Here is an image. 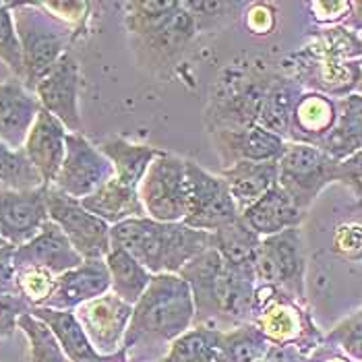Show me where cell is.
<instances>
[{
    "label": "cell",
    "instance_id": "1f68e13d",
    "mask_svg": "<svg viewBox=\"0 0 362 362\" xmlns=\"http://www.w3.org/2000/svg\"><path fill=\"white\" fill-rule=\"evenodd\" d=\"M197 23V31H218L234 21L249 2H226V0H197L185 2Z\"/></svg>",
    "mask_w": 362,
    "mask_h": 362
},
{
    "label": "cell",
    "instance_id": "5b68a950",
    "mask_svg": "<svg viewBox=\"0 0 362 362\" xmlns=\"http://www.w3.org/2000/svg\"><path fill=\"white\" fill-rule=\"evenodd\" d=\"M13 19L23 52L25 77L23 85L29 91H35L37 83L54 69V64L66 54V46L71 44L75 28L56 19L48 11L33 4H13Z\"/></svg>",
    "mask_w": 362,
    "mask_h": 362
},
{
    "label": "cell",
    "instance_id": "52a82bcc",
    "mask_svg": "<svg viewBox=\"0 0 362 362\" xmlns=\"http://www.w3.org/2000/svg\"><path fill=\"white\" fill-rule=\"evenodd\" d=\"M339 162L308 143H288L278 162V187L307 211L317 195L337 180Z\"/></svg>",
    "mask_w": 362,
    "mask_h": 362
},
{
    "label": "cell",
    "instance_id": "8fae6325",
    "mask_svg": "<svg viewBox=\"0 0 362 362\" xmlns=\"http://www.w3.org/2000/svg\"><path fill=\"white\" fill-rule=\"evenodd\" d=\"M116 178L112 162L81 133L66 135V156L56 180L50 185L75 199L93 195L100 187Z\"/></svg>",
    "mask_w": 362,
    "mask_h": 362
},
{
    "label": "cell",
    "instance_id": "7bdbcfd3",
    "mask_svg": "<svg viewBox=\"0 0 362 362\" xmlns=\"http://www.w3.org/2000/svg\"><path fill=\"white\" fill-rule=\"evenodd\" d=\"M337 335L341 337L344 348L362 361V313L358 317H354L352 321H348L346 325L339 327Z\"/></svg>",
    "mask_w": 362,
    "mask_h": 362
},
{
    "label": "cell",
    "instance_id": "ac0fdd59",
    "mask_svg": "<svg viewBox=\"0 0 362 362\" xmlns=\"http://www.w3.org/2000/svg\"><path fill=\"white\" fill-rule=\"evenodd\" d=\"M66 127L44 108L40 110L31 131H29L23 151L44 180V187H50L56 180L60 166L66 156Z\"/></svg>",
    "mask_w": 362,
    "mask_h": 362
},
{
    "label": "cell",
    "instance_id": "277c9868",
    "mask_svg": "<svg viewBox=\"0 0 362 362\" xmlns=\"http://www.w3.org/2000/svg\"><path fill=\"white\" fill-rule=\"evenodd\" d=\"M195 315L191 286L178 274L153 276L133 308V317L124 335V346L141 341H170L185 334Z\"/></svg>",
    "mask_w": 362,
    "mask_h": 362
},
{
    "label": "cell",
    "instance_id": "ba28073f",
    "mask_svg": "<svg viewBox=\"0 0 362 362\" xmlns=\"http://www.w3.org/2000/svg\"><path fill=\"white\" fill-rule=\"evenodd\" d=\"M189 205L182 222L195 230L216 232L243 218L236 201L220 174H211L193 160H187Z\"/></svg>",
    "mask_w": 362,
    "mask_h": 362
},
{
    "label": "cell",
    "instance_id": "8992f818",
    "mask_svg": "<svg viewBox=\"0 0 362 362\" xmlns=\"http://www.w3.org/2000/svg\"><path fill=\"white\" fill-rule=\"evenodd\" d=\"M147 218L156 222H182L189 205L187 158L160 151L137 187Z\"/></svg>",
    "mask_w": 362,
    "mask_h": 362
},
{
    "label": "cell",
    "instance_id": "74e56055",
    "mask_svg": "<svg viewBox=\"0 0 362 362\" xmlns=\"http://www.w3.org/2000/svg\"><path fill=\"white\" fill-rule=\"evenodd\" d=\"M40 6L44 11H48L50 15H54L56 19L64 21L71 28H79L81 21L87 17L89 4L87 2H40Z\"/></svg>",
    "mask_w": 362,
    "mask_h": 362
},
{
    "label": "cell",
    "instance_id": "f546056e",
    "mask_svg": "<svg viewBox=\"0 0 362 362\" xmlns=\"http://www.w3.org/2000/svg\"><path fill=\"white\" fill-rule=\"evenodd\" d=\"M0 187L13 191H33L44 187L42 176L31 166L23 149H13L0 141Z\"/></svg>",
    "mask_w": 362,
    "mask_h": 362
},
{
    "label": "cell",
    "instance_id": "ffe728a7",
    "mask_svg": "<svg viewBox=\"0 0 362 362\" xmlns=\"http://www.w3.org/2000/svg\"><path fill=\"white\" fill-rule=\"evenodd\" d=\"M305 214L307 211L298 209L296 203L284 193V189L276 185L243 211V220L257 236L267 238L284 230L298 228L305 220Z\"/></svg>",
    "mask_w": 362,
    "mask_h": 362
},
{
    "label": "cell",
    "instance_id": "7c38bea8",
    "mask_svg": "<svg viewBox=\"0 0 362 362\" xmlns=\"http://www.w3.org/2000/svg\"><path fill=\"white\" fill-rule=\"evenodd\" d=\"M33 93L40 100V106L56 116L69 133L83 131L79 114V62L71 52L56 62L54 69L37 83Z\"/></svg>",
    "mask_w": 362,
    "mask_h": 362
},
{
    "label": "cell",
    "instance_id": "7a4b0ae2",
    "mask_svg": "<svg viewBox=\"0 0 362 362\" xmlns=\"http://www.w3.org/2000/svg\"><path fill=\"white\" fill-rule=\"evenodd\" d=\"M112 249L135 257L153 276L180 274L193 259L211 249V232L195 230L185 222H156L137 218L110 228Z\"/></svg>",
    "mask_w": 362,
    "mask_h": 362
},
{
    "label": "cell",
    "instance_id": "9a60e30c",
    "mask_svg": "<svg viewBox=\"0 0 362 362\" xmlns=\"http://www.w3.org/2000/svg\"><path fill=\"white\" fill-rule=\"evenodd\" d=\"M133 308H135L133 305L124 303L114 292H108L95 300L81 305L75 315L89 337L91 346L102 356H108L118 350L122 335H127Z\"/></svg>",
    "mask_w": 362,
    "mask_h": 362
},
{
    "label": "cell",
    "instance_id": "6da1fadb",
    "mask_svg": "<svg viewBox=\"0 0 362 362\" xmlns=\"http://www.w3.org/2000/svg\"><path fill=\"white\" fill-rule=\"evenodd\" d=\"M124 28L139 66L156 77L170 75L195 40L197 23L185 2H124Z\"/></svg>",
    "mask_w": 362,
    "mask_h": 362
},
{
    "label": "cell",
    "instance_id": "ee69618b",
    "mask_svg": "<svg viewBox=\"0 0 362 362\" xmlns=\"http://www.w3.org/2000/svg\"><path fill=\"white\" fill-rule=\"evenodd\" d=\"M344 28L350 29V31H352V33H356V35H362V0L352 2L350 15L346 17Z\"/></svg>",
    "mask_w": 362,
    "mask_h": 362
},
{
    "label": "cell",
    "instance_id": "836d02e7",
    "mask_svg": "<svg viewBox=\"0 0 362 362\" xmlns=\"http://www.w3.org/2000/svg\"><path fill=\"white\" fill-rule=\"evenodd\" d=\"M0 60L23 83V77H25L23 52H21V42L15 28L11 2H0Z\"/></svg>",
    "mask_w": 362,
    "mask_h": 362
},
{
    "label": "cell",
    "instance_id": "e575fe53",
    "mask_svg": "<svg viewBox=\"0 0 362 362\" xmlns=\"http://www.w3.org/2000/svg\"><path fill=\"white\" fill-rule=\"evenodd\" d=\"M54 276H50L46 272L29 269V272H19L17 284H19L21 296L31 307H42L54 290Z\"/></svg>",
    "mask_w": 362,
    "mask_h": 362
},
{
    "label": "cell",
    "instance_id": "44dd1931",
    "mask_svg": "<svg viewBox=\"0 0 362 362\" xmlns=\"http://www.w3.org/2000/svg\"><path fill=\"white\" fill-rule=\"evenodd\" d=\"M337 120V100L325 93H305L294 110L288 143H308L319 147Z\"/></svg>",
    "mask_w": 362,
    "mask_h": 362
},
{
    "label": "cell",
    "instance_id": "d590c367",
    "mask_svg": "<svg viewBox=\"0 0 362 362\" xmlns=\"http://www.w3.org/2000/svg\"><path fill=\"white\" fill-rule=\"evenodd\" d=\"M29 310L31 305L21 294H0V337L13 334L19 319Z\"/></svg>",
    "mask_w": 362,
    "mask_h": 362
},
{
    "label": "cell",
    "instance_id": "4316f807",
    "mask_svg": "<svg viewBox=\"0 0 362 362\" xmlns=\"http://www.w3.org/2000/svg\"><path fill=\"white\" fill-rule=\"evenodd\" d=\"M303 98V85L292 79H272L269 89L265 93L259 124L269 133L278 135L284 141H290L292 118L298 100Z\"/></svg>",
    "mask_w": 362,
    "mask_h": 362
},
{
    "label": "cell",
    "instance_id": "b9f144b4",
    "mask_svg": "<svg viewBox=\"0 0 362 362\" xmlns=\"http://www.w3.org/2000/svg\"><path fill=\"white\" fill-rule=\"evenodd\" d=\"M308 6L319 23H335L339 19L346 21V17L350 15L352 2H310Z\"/></svg>",
    "mask_w": 362,
    "mask_h": 362
},
{
    "label": "cell",
    "instance_id": "2e32d148",
    "mask_svg": "<svg viewBox=\"0 0 362 362\" xmlns=\"http://www.w3.org/2000/svg\"><path fill=\"white\" fill-rule=\"evenodd\" d=\"M209 135L222 162V170L238 162H279L288 145V141L269 133L261 124L234 131H214Z\"/></svg>",
    "mask_w": 362,
    "mask_h": 362
},
{
    "label": "cell",
    "instance_id": "d6a6232c",
    "mask_svg": "<svg viewBox=\"0 0 362 362\" xmlns=\"http://www.w3.org/2000/svg\"><path fill=\"white\" fill-rule=\"evenodd\" d=\"M279 296L281 294H278L259 313V325H261V332L265 337L284 341L300 332V319H298V313L288 303H284Z\"/></svg>",
    "mask_w": 362,
    "mask_h": 362
},
{
    "label": "cell",
    "instance_id": "5bb4252c",
    "mask_svg": "<svg viewBox=\"0 0 362 362\" xmlns=\"http://www.w3.org/2000/svg\"><path fill=\"white\" fill-rule=\"evenodd\" d=\"M48 220L46 187L33 191L0 187V234L8 245L23 247L40 234Z\"/></svg>",
    "mask_w": 362,
    "mask_h": 362
},
{
    "label": "cell",
    "instance_id": "c3c4849f",
    "mask_svg": "<svg viewBox=\"0 0 362 362\" xmlns=\"http://www.w3.org/2000/svg\"><path fill=\"white\" fill-rule=\"evenodd\" d=\"M361 37H362V35H361ZM361 64H362V60H361Z\"/></svg>",
    "mask_w": 362,
    "mask_h": 362
},
{
    "label": "cell",
    "instance_id": "7402d4cb",
    "mask_svg": "<svg viewBox=\"0 0 362 362\" xmlns=\"http://www.w3.org/2000/svg\"><path fill=\"white\" fill-rule=\"evenodd\" d=\"M240 214L278 185V162H238L220 172Z\"/></svg>",
    "mask_w": 362,
    "mask_h": 362
},
{
    "label": "cell",
    "instance_id": "f1b7e54d",
    "mask_svg": "<svg viewBox=\"0 0 362 362\" xmlns=\"http://www.w3.org/2000/svg\"><path fill=\"white\" fill-rule=\"evenodd\" d=\"M259 245H261V236H257L243 218L238 222L228 223L220 230L211 232V247L230 265L255 267Z\"/></svg>",
    "mask_w": 362,
    "mask_h": 362
},
{
    "label": "cell",
    "instance_id": "ab89813d",
    "mask_svg": "<svg viewBox=\"0 0 362 362\" xmlns=\"http://www.w3.org/2000/svg\"><path fill=\"white\" fill-rule=\"evenodd\" d=\"M337 180L344 182L348 189H352L362 199V151L350 156L344 162H339Z\"/></svg>",
    "mask_w": 362,
    "mask_h": 362
},
{
    "label": "cell",
    "instance_id": "8d00e7d4",
    "mask_svg": "<svg viewBox=\"0 0 362 362\" xmlns=\"http://www.w3.org/2000/svg\"><path fill=\"white\" fill-rule=\"evenodd\" d=\"M334 251L350 261H362V226L344 223L334 236Z\"/></svg>",
    "mask_w": 362,
    "mask_h": 362
},
{
    "label": "cell",
    "instance_id": "cb8c5ba5",
    "mask_svg": "<svg viewBox=\"0 0 362 362\" xmlns=\"http://www.w3.org/2000/svg\"><path fill=\"white\" fill-rule=\"evenodd\" d=\"M29 313L33 317H37L40 321H44L52 329V334L60 341L62 350L66 352L71 362H110L108 356H102L91 346V341L83 332V327H81L75 313L54 310V308L46 307H31Z\"/></svg>",
    "mask_w": 362,
    "mask_h": 362
},
{
    "label": "cell",
    "instance_id": "484cf974",
    "mask_svg": "<svg viewBox=\"0 0 362 362\" xmlns=\"http://www.w3.org/2000/svg\"><path fill=\"white\" fill-rule=\"evenodd\" d=\"M100 151L112 162L116 180H120L127 187L137 189L149 164L158 158L162 149L145 145V143H133L124 137L114 135L100 143Z\"/></svg>",
    "mask_w": 362,
    "mask_h": 362
},
{
    "label": "cell",
    "instance_id": "60d3db41",
    "mask_svg": "<svg viewBox=\"0 0 362 362\" xmlns=\"http://www.w3.org/2000/svg\"><path fill=\"white\" fill-rule=\"evenodd\" d=\"M17 247H8L0 251V294H21L17 284V269L13 265V252Z\"/></svg>",
    "mask_w": 362,
    "mask_h": 362
},
{
    "label": "cell",
    "instance_id": "4fadbf2b",
    "mask_svg": "<svg viewBox=\"0 0 362 362\" xmlns=\"http://www.w3.org/2000/svg\"><path fill=\"white\" fill-rule=\"evenodd\" d=\"M83 261V257L75 251L71 240L52 220L44 223V228L35 238H31L23 247H17L13 252V265L17 274L35 269L58 278L79 267Z\"/></svg>",
    "mask_w": 362,
    "mask_h": 362
},
{
    "label": "cell",
    "instance_id": "83f0119b",
    "mask_svg": "<svg viewBox=\"0 0 362 362\" xmlns=\"http://www.w3.org/2000/svg\"><path fill=\"white\" fill-rule=\"evenodd\" d=\"M108 265L112 279V292L129 305H137L147 286L151 284L153 274L147 272L135 257L122 249H112L104 259Z\"/></svg>",
    "mask_w": 362,
    "mask_h": 362
},
{
    "label": "cell",
    "instance_id": "603a6c76",
    "mask_svg": "<svg viewBox=\"0 0 362 362\" xmlns=\"http://www.w3.org/2000/svg\"><path fill=\"white\" fill-rule=\"evenodd\" d=\"M81 205L110 226L127 222V220L147 218L145 207L141 203L139 191L122 185L116 178H112L104 187H100L93 195L81 199Z\"/></svg>",
    "mask_w": 362,
    "mask_h": 362
},
{
    "label": "cell",
    "instance_id": "3957f363",
    "mask_svg": "<svg viewBox=\"0 0 362 362\" xmlns=\"http://www.w3.org/2000/svg\"><path fill=\"white\" fill-rule=\"evenodd\" d=\"M178 276L189 281L199 315L243 321L255 310V267L230 265L214 247L193 259Z\"/></svg>",
    "mask_w": 362,
    "mask_h": 362
},
{
    "label": "cell",
    "instance_id": "bcb514c9",
    "mask_svg": "<svg viewBox=\"0 0 362 362\" xmlns=\"http://www.w3.org/2000/svg\"><path fill=\"white\" fill-rule=\"evenodd\" d=\"M8 247H13V245H8V243L2 238V234H0V251H4V249H8Z\"/></svg>",
    "mask_w": 362,
    "mask_h": 362
},
{
    "label": "cell",
    "instance_id": "4dcf8cb0",
    "mask_svg": "<svg viewBox=\"0 0 362 362\" xmlns=\"http://www.w3.org/2000/svg\"><path fill=\"white\" fill-rule=\"evenodd\" d=\"M17 327L28 335L31 362H71L52 329L31 313L19 319Z\"/></svg>",
    "mask_w": 362,
    "mask_h": 362
},
{
    "label": "cell",
    "instance_id": "d6986e66",
    "mask_svg": "<svg viewBox=\"0 0 362 362\" xmlns=\"http://www.w3.org/2000/svg\"><path fill=\"white\" fill-rule=\"evenodd\" d=\"M40 110V100L19 79L0 83V141L23 149Z\"/></svg>",
    "mask_w": 362,
    "mask_h": 362
},
{
    "label": "cell",
    "instance_id": "e0dca14e",
    "mask_svg": "<svg viewBox=\"0 0 362 362\" xmlns=\"http://www.w3.org/2000/svg\"><path fill=\"white\" fill-rule=\"evenodd\" d=\"M110 290L112 279L106 261L89 259L79 267L54 279V290L42 307L54 310H77L81 305L108 294Z\"/></svg>",
    "mask_w": 362,
    "mask_h": 362
},
{
    "label": "cell",
    "instance_id": "f35d334b",
    "mask_svg": "<svg viewBox=\"0 0 362 362\" xmlns=\"http://www.w3.org/2000/svg\"><path fill=\"white\" fill-rule=\"evenodd\" d=\"M245 17H247V28L251 29L252 33H269L276 25L272 4H265V2H252V4L249 2Z\"/></svg>",
    "mask_w": 362,
    "mask_h": 362
},
{
    "label": "cell",
    "instance_id": "f6af8a7d",
    "mask_svg": "<svg viewBox=\"0 0 362 362\" xmlns=\"http://www.w3.org/2000/svg\"><path fill=\"white\" fill-rule=\"evenodd\" d=\"M354 93L362 98V64H361V73H358V81H356V89H354Z\"/></svg>",
    "mask_w": 362,
    "mask_h": 362
},
{
    "label": "cell",
    "instance_id": "d4e9b609",
    "mask_svg": "<svg viewBox=\"0 0 362 362\" xmlns=\"http://www.w3.org/2000/svg\"><path fill=\"white\" fill-rule=\"evenodd\" d=\"M319 149L337 162L362 151V98L350 93L337 100V120L332 133L319 143Z\"/></svg>",
    "mask_w": 362,
    "mask_h": 362
},
{
    "label": "cell",
    "instance_id": "30bf717a",
    "mask_svg": "<svg viewBox=\"0 0 362 362\" xmlns=\"http://www.w3.org/2000/svg\"><path fill=\"white\" fill-rule=\"evenodd\" d=\"M255 276L259 284H272L281 292L303 296L305 247L298 228L261 238L255 259Z\"/></svg>",
    "mask_w": 362,
    "mask_h": 362
},
{
    "label": "cell",
    "instance_id": "7dc6e473",
    "mask_svg": "<svg viewBox=\"0 0 362 362\" xmlns=\"http://www.w3.org/2000/svg\"><path fill=\"white\" fill-rule=\"evenodd\" d=\"M332 362H344V361H332Z\"/></svg>",
    "mask_w": 362,
    "mask_h": 362
},
{
    "label": "cell",
    "instance_id": "9c48e42d",
    "mask_svg": "<svg viewBox=\"0 0 362 362\" xmlns=\"http://www.w3.org/2000/svg\"><path fill=\"white\" fill-rule=\"evenodd\" d=\"M46 207L50 220L64 232L85 261L108 257L112 251L110 223L87 211L79 199L64 195L54 187H46Z\"/></svg>",
    "mask_w": 362,
    "mask_h": 362
}]
</instances>
